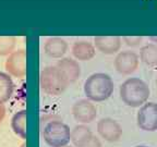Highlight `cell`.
Segmentation results:
<instances>
[{
    "mask_svg": "<svg viewBox=\"0 0 157 147\" xmlns=\"http://www.w3.org/2000/svg\"><path fill=\"white\" fill-rule=\"evenodd\" d=\"M120 98L124 105L132 108L143 106L147 101L151 95L150 87L143 80L137 77L128 78L121 84Z\"/></svg>",
    "mask_w": 157,
    "mask_h": 147,
    "instance_id": "obj_1",
    "label": "cell"
},
{
    "mask_svg": "<svg viewBox=\"0 0 157 147\" xmlns=\"http://www.w3.org/2000/svg\"><path fill=\"white\" fill-rule=\"evenodd\" d=\"M83 89L91 101L107 100L113 93V81L106 73H94L85 80Z\"/></svg>",
    "mask_w": 157,
    "mask_h": 147,
    "instance_id": "obj_2",
    "label": "cell"
},
{
    "mask_svg": "<svg viewBox=\"0 0 157 147\" xmlns=\"http://www.w3.org/2000/svg\"><path fill=\"white\" fill-rule=\"evenodd\" d=\"M39 85L47 95L59 96L66 91L69 83L56 66H48L40 72Z\"/></svg>",
    "mask_w": 157,
    "mask_h": 147,
    "instance_id": "obj_3",
    "label": "cell"
},
{
    "mask_svg": "<svg viewBox=\"0 0 157 147\" xmlns=\"http://www.w3.org/2000/svg\"><path fill=\"white\" fill-rule=\"evenodd\" d=\"M70 127L61 120H52L44 126L43 138L49 147H64L70 143Z\"/></svg>",
    "mask_w": 157,
    "mask_h": 147,
    "instance_id": "obj_4",
    "label": "cell"
},
{
    "mask_svg": "<svg viewBox=\"0 0 157 147\" xmlns=\"http://www.w3.org/2000/svg\"><path fill=\"white\" fill-rule=\"evenodd\" d=\"M137 126L147 132L157 131V104L145 103L136 115Z\"/></svg>",
    "mask_w": 157,
    "mask_h": 147,
    "instance_id": "obj_5",
    "label": "cell"
},
{
    "mask_svg": "<svg viewBox=\"0 0 157 147\" xmlns=\"http://www.w3.org/2000/svg\"><path fill=\"white\" fill-rule=\"evenodd\" d=\"M72 115L76 122L87 124L93 122L97 117V108L90 99H80L75 101L71 109Z\"/></svg>",
    "mask_w": 157,
    "mask_h": 147,
    "instance_id": "obj_6",
    "label": "cell"
},
{
    "mask_svg": "<svg viewBox=\"0 0 157 147\" xmlns=\"http://www.w3.org/2000/svg\"><path fill=\"white\" fill-rule=\"evenodd\" d=\"M5 68L10 76L22 78L26 74V51L19 49L11 52L6 60Z\"/></svg>",
    "mask_w": 157,
    "mask_h": 147,
    "instance_id": "obj_7",
    "label": "cell"
},
{
    "mask_svg": "<svg viewBox=\"0 0 157 147\" xmlns=\"http://www.w3.org/2000/svg\"><path fill=\"white\" fill-rule=\"evenodd\" d=\"M139 56L134 51L124 50L117 55L113 61L116 71L122 75H130L139 66Z\"/></svg>",
    "mask_w": 157,
    "mask_h": 147,
    "instance_id": "obj_8",
    "label": "cell"
},
{
    "mask_svg": "<svg viewBox=\"0 0 157 147\" xmlns=\"http://www.w3.org/2000/svg\"><path fill=\"white\" fill-rule=\"evenodd\" d=\"M97 132L105 141L115 143L122 136V127L115 119L103 118L97 122Z\"/></svg>",
    "mask_w": 157,
    "mask_h": 147,
    "instance_id": "obj_9",
    "label": "cell"
},
{
    "mask_svg": "<svg viewBox=\"0 0 157 147\" xmlns=\"http://www.w3.org/2000/svg\"><path fill=\"white\" fill-rule=\"evenodd\" d=\"M56 66L69 84L74 83L81 75V66L76 60L71 58H61L56 63Z\"/></svg>",
    "mask_w": 157,
    "mask_h": 147,
    "instance_id": "obj_10",
    "label": "cell"
},
{
    "mask_svg": "<svg viewBox=\"0 0 157 147\" xmlns=\"http://www.w3.org/2000/svg\"><path fill=\"white\" fill-rule=\"evenodd\" d=\"M121 38L118 36H96L94 46L98 51L105 55H113L121 48Z\"/></svg>",
    "mask_w": 157,
    "mask_h": 147,
    "instance_id": "obj_11",
    "label": "cell"
},
{
    "mask_svg": "<svg viewBox=\"0 0 157 147\" xmlns=\"http://www.w3.org/2000/svg\"><path fill=\"white\" fill-rule=\"evenodd\" d=\"M68 50V43L61 37H49L44 44V51L50 58L60 59Z\"/></svg>",
    "mask_w": 157,
    "mask_h": 147,
    "instance_id": "obj_12",
    "label": "cell"
},
{
    "mask_svg": "<svg viewBox=\"0 0 157 147\" xmlns=\"http://www.w3.org/2000/svg\"><path fill=\"white\" fill-rule=\"evenodd\" d=\"M93 133L91 129L85 124L75 125L70 133V142L74 145V147H85L93 138Z\"/></svg>",
    "mask_w": 157,
    "mask_h": 147,
    "instance_id": "obj_13",
    "label": "cell"
},
{
    "mask_svg": "<svg viewBox=\"0 0 157 147\" xmlns=\"http://www.w3.org/2000/svg\"><path fill=\"white\" fill-rule=\"evenodd\" d=\"M72 55L80 61H88L94 58L96 54V48L92 43L86 40H78L72 45Z\"/></svg>",
    "mask_w": 157,
    "mask_h": 147,
    "instance_id": "obj_14",
    "label": "cell"
},
{
    "mask_svg": "<svg viewBox=\"0 0 157 147\" xmlns=\"http://www.w3.org/2000/svg\"><path fill=\"white\" fill-rule=\"evenodd\" d=\"M26 121H27V112L26 110H20L13 115L11 118V129L15 135L19 137L26 140L27 138V130H26Z\"/></svg>",
    "mask_w": 157,
    "mask_h": 147,
    "instance_id": "obj_15",
    "label": "cell"
},
{
    "mask_svg": "<svg viewBox=\"0 0 157 147\" xmlns=\"http://www.w3.org/2000/svg\"><path fill=\"white\" fill-rule=\"evenodd\" d=\"M14 91V84L8 73L0 71V105L9 100Z\"/></svg>",
    "mask_w": 157,
    "mask_h": 147,
    "instance_id": "obj_16",
    "label": "cell"
},
{
    "mask_svg": "<svg viewBox=\"0 0 157 147\" xmlns=\"http://www.w3.org/2000/svg\"><path fill=\"white\" fill-rule=\"evenodd\" d=\"M140 59L143 63L148 66H157V45L148 44L145 45L140 50Z\"/></svg>",
    "mask_w": 157,
    "mask_h": 147,
    "instance_id": "obj_17",
    "label": "cell"
},
{
    "mask_svg": "<svg viewBox=\"0 0 157 147\" xmlns=\"http://www.w3.org/2000/svg\"><path fill=\"white\" fill-rule=\"evenodd\" d=\"M17 39L13 36H0V56H9L14 51Z\"/></svg>",
    "mask_w": 157,
    "mask_h": 147,
    "instance_id": "obj_18",
    "label": "cell"
},
{
    "mask_svg": "<svg viewBox=\"0 0 157 147\" xmlns=\"http://www.w3.org/2000/svg\"><path fill=\"white\" fill-rule=\"evenodd\" d=\"M125 45L129 47H137L140 46V44L142 43V37L141 36H125L123 37Z\"/></svg>",
    "mask_w": 157,
    "mask_h": 147,
    "instance_id": "obj_19",
    "label": "cell"
},
{
    "mask_svg": "<svg viewBox=\"0 0 157 147\" xmlns=\"http://www.w3.org/2000/svg\"><path fill=\"white\" fill-rule=\"evenodd\" d=\"M85 147H101V143L99 141V138L96 136H93V138L91 140V142L88 143Z\"/></svg>",
    "mask_w": 157,
    "mask_h": 147,
    "instance_id": "obj_20",
    "label": "cell"
},
{
    "mask_svg": "<svg viewBox=\"0 0 157 147\" xmlns=\"http://www.w3.org/2000/svg\"><path fill=\"white\" fill-rule=\"evenodd\" d=\"M5 115H6V108L3 105H0V124L2 123L3 119H5Z\"/></svg>",
    "mask_w": 157,
    "mask_h": 147,
    "instance_id": "obj_21",
    "label": "cell"
},
{
    "mask_svg": "<svg viewBox=\"0 0 157 147\" xmlns=\"http://www.w3.org/2000/svg\"><path fill=\"white\" fill-rule=\"evenodd\" d=\"M150 39L153 43H156V45H157V36H150Z\"/></svg>",
    "mask_w": 157,
    "mask_h": 147,
    "instance_id": "obj_22",
    "label": "cell"
},
{
    "mask_svg": "<svg viewBox=\"0 0 157 147\" xmlns=\"http://www.w3.org/2000/svg\"><path fill=\"white\" fill-rule=\"evenodd\" d=\"M20 147H27V144H26V143H23V144L21 145Z\"/></svg>",
    "mask_w": 157,
    "mask_h": 147,
    "instance_id": "obj_23",
    "label": "cell"
},
{
    "mask_svg": "<svg viewBox=\"0 0 157 147\" xmlns=\"http://www.w3.org/2000/svg\"><path fill=\"white\" fill-rule=\"evenodd\" d=\"M135 147H148V146H145V145H139V146H135Z\"/></svg>",
    "mask_w": 157,
    "mask_h": 147,
    "instance_id": "obj_24",
    "label": "cell"
},
{
    "mask_svg": "<svg viewBox=\"0 0 157 147\" xmlns=\"http://www.w3.org/2000/svg\"><path fill=\"white\" fill-rule=\"evenodd\" d=\"M64 147H71V146H68V145H67V146H64Z\"/></svg>",
    "mask_w": 157,
    "mask_h": 147,
    "instance_id": "obj_25",
    "label": "cell"
},
{
    "mask_svg": "<svg viewBox=\"0 0 157 147\" xmlns=\"http://www.w3.org/2000/svg\"><path fill=\"white\" fill-rule=\"evenodd\" d=\"M156 85H157V77H156Z\"/></svg>",
    "mask_w": 157,
    "mask_h": 147,
    "instance_id": "obj_26",
    "label": "cell"
}]
</instances>
